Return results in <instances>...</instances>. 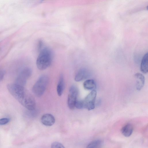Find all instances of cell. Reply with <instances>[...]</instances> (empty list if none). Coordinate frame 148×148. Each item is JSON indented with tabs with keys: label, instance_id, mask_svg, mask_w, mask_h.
Instances as JSON below:
<instances>
[{
	"label": "cell",
	"instance_id": "obj_1",
	"mask_svg": "<svg viewBox=\"0 0 148 148\" xmlns=\"http://www.w3.org/2000/svg\"><path fill=\"white\" fill-rule=\"evenodd\" d=\"M53 58V53L51 50L48 47H45L40 51L37 57L36 64L38 68L43 70L51 65Z\"/></svg>",
	"mask_w": 148,
	"mask_h": 148
},
{
	"label": "cell",
	"instance_id": "obj_2",
	"mask_svg": "<svg viewBox=\"0 0 148 148\" xmlns=\"http://www.w3.org/2000/svg\"><path fill=\"white\" fill-rule=\"evenodd\" d=\"M49 81L48 77L46 75L40 76L32 88V91L37 97L42 96L45 92Z\"/></svg>",
	"mask_w": 148,
	"mask_h": 148
},
{
	"label": "cell",
	"instance_id": "obj_3",
	"mask_svg": "<svg viewBox=\"0 0 148 148\" xmlns=\"http://www.w3.org/2000/svg\"><path fill=\"white\" fill-rule=\"evenodd\" d=\"M7 86L10 93L19 102L23 99L27 91L24 87L15 84H9Z\"/></svg>",
	"mask_w": 148,
	"mask_h": 148
},
{
	"label": "cell",
	"instance_id": "obj_4",
	"mask_svg": "<svg viewBox=\"0 0 148 148\" xmlns=\"http://www.w3.org/2000/svg\"><path fill=\"white\" fill-rule=\"evenodd\" d=\"M78 94V90L76 86L73 85L71 87L67 100L68 105L70 109L73 110L75 108Z\"/></svg>",
	"mask_w": 148,
	"mask_h": 148
},
{
	"label": "cell",
	"instance_id": "obj_5",
	"mask_svg": "<svg viewBox=\"0 0 148 148\" xmlns=\"http://www.w3.org/2000/svg\"><path fill=\"white\" fill-rule=\"evenodd\" d=\"M97 95L96 90H92L82 100L84 108L88 110L93 109L95 108V102Z\"/></svg>",
	"mask_w": 148,
	"mask_h": 148
},
{
	"label": "cell",
	"instance_id": "obj_6",
	"mask_svg": "<svg viewBox=\"0 0 148 148\" xmlns=\"http://www.w3.org/2000/svg\"><path fill=\"white\" fill-rule=\"evenodd\" d=\"M41 121L45 125L49 126L52 125L55 121L54 116L50 114H46L41 117Z\"/></svg>",
	"mask_w": 148,
	"mask_h": 148
},
{
	"label": "cell",
	"instance_id": "obj_7",
	"mask_svg": "<svg viewBox=\"0 0 148 148\" xmlns=\"http://www.w3.org/2000/svg\"><path fill=\"white\" fill-rule=\"evenodd\" d=\"M90 75V73L87 69L82 68L80 69L76 74L75 78L77 82L81 81L87 78Z\"/></svg>",
	"mask_w": 148,
	"mask_h": 148
},
{
	"label": "cell",
	"instance_id": "obj_8",
	"mask_svg": "<svg viewBox=\"0 0 148 148\" xmlns=\"http://www.w3.org/2000/svg\"><path fill=\"white\" fill-rule=\"evenodd\" d=\"M136 80V87L138 90H140L143 87L145 81V78L143 75L140 73L135 75Z\"/></svg>",
	"mask_w": 148,
	"mask_h": 148
},
{
	"label": "cell",
	"instance_id": "obj_9",
	"mask_svg": "<svg viewBox=\"0 0 148 148\" xmlns=\"http://www.w3.org/2000/svg\"><path fill=\"white\" fill-rule=\"evenodd\" d=\"M140 69L144 73H147L148 71V53H146L143 56L141 62Z\"/></svg>",
	"mask_w": 148,
	"mask_h": 148
},
{
	"label": "cell",
	"instance_id": "obj_10",
	"mask_svg": "<svg viewBox=\"0 0 148 148\" xmlns=\"http://www.w3.org/2000/svg\"><path fill=\"white\" fill-rule=\"evenodd\" d=\"M64 83L63 75H61L59 79L57 87V92L58 95L60 96L62 95L64 88Z\"/></svg>",
	"mask_w": 148,
	"mask_h": 148
},
{
	"label": "cell",
	"instance_id": "obj_11",
	"mask_svg": "<svg viewBox=\"0 0 148 148\" xmlns=\"http://www.w3.org/2000/svg\"><path fill=\"white\" fill-rule=\"evenodd\" d=\"M133 131L132 125L130 124H127L122 128L121 131L122 134L125 137H129L132 134Z\"/></svg>",
	"mask_w": 148,
	"mask_h": 148
},
{
	"label": "cell",
	"instance_id": "obj_12",
	"mask_svg": "<svg viewBox=\"0 0 148 148\" xmlns=\"http://www.w3.org/2000/svg\"><path fill=\"white\" fill-rule=\"evenodd\" d=\"M83 86L85 89L93 90L96 88V84L94 80L88 79L84 82Z\"/></svg>",
	"mask_w": 148,
	"mask_h": 148
},
{
	"label": "cell",
	"instance_id": "obj_13",
	"mask_svg": "<svg viewBox=\"0 0 148 148\" xmlns=\"http://www.w3.org/2000/svg\"><path fill=\"white\" fill-rule=\"evenodd\" d=\"M32 73V71L31 69L25 67L22 70L18 76L27 80L30 77Z\"/></svg>",
	"mask_w": 148,
	"mask_h": 148
},
{
	"label": "cell",
	"instance_id": "obj_14",
	"mask_svg": "<svg viewBox=\"0 0 148 148\" xmlns=\"http://www.w3.org/2000/svg\"><path fill=\"white\" fill-rule=\"evenodd\" d=\"M102 144L101 140H95L89 143L86 148H101Z\"/></svg>",
	"mask_w": 148,
	"mask_h": 148
},
{
	"label": "cell",
	"instance_id": "obj_15",
	"mask_svg": "<svg viewBox=\"0 0 148 148\" xmlns=\"http://www.w3.org/2000/svg\"><path fill=\"white\" fill-rule=\"evenodd\" d=\"M26 80L18 76L16 79L15 84L24 87L26 84Z\"/></svg>",
	"mask_w": 148,
	"mask_h": 148
},
{
	"label": "cell",
	"instance_id": "obj_16",
	"mask_svg": "<svg viewBox=\"0 0 148 148\" xmlns=\"http://www.w3.org/2000/svg\"><path fill=\"white\" fill-rule=\"evenodd\" d=\"M51 148H65V147L60 143L55 142L52 143Z\"/></svg>",
	"mask_w": 148,
	"mask_h": 148
},
{
	"label": "cell",
	"instance_id": "obj_17",
	"mask_svg": "<svg viewBox=\"0 0 148 148\" xmlns=\"http://www.w3.org/2000/svg\"><path fill=\"white\" fill-rule=\"evenodd\" d=\"M75 107L78 109L84 108L82 100H77L75 104Z\"/></svg>",
	"mask_w": 148,
	"mask_h": 148
},
{
	"label": "cell",
	"instance_id": "obj_18",
	"mask_svg": "<svg viewBox=\"0 0 148 148\" xmlns=\"http://www.w3.org/2000/svg\"><path fill=\"white\" fill-rule=\"evenodd\" d=\"M9 119L8 118H3L0 119V125H5L9 121Z\"/></svg>",
	"mask_w": 148,
	"mask_h": 148
},
{
	"label": "cell",
	"instance_id": "obj_19",
	"mask_svg": "<svg viewBox=\"0 0 148 148\" xmlns=\"http://www.w3.org/2000/svg\"><path fill=\"white\" fill-rule=\"evenodd\" d=\"M5 74V71L3 69H0V81L3 79Z\"/></svg>",
	"mask_w": 148,
	"mask_h": 148
}]
</instances>
